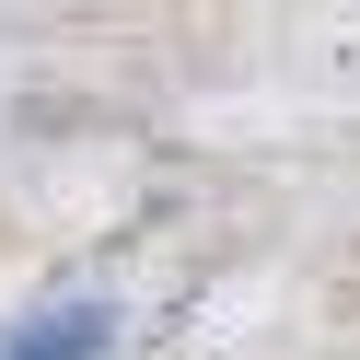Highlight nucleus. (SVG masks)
<instances>
[{
  "mask_svg": "<svg viewBox=\"0 0 360 360\" xmlns=\"http://www.w3.org/2000/svg\"><path fill=\"white\" fill-rule=\"evenodd\" d=\"M0 360H105V302H58L24 337H0Z\"/></svg>",
  "mask_w": 360,
  "mask_h": 360,
  "instance_id": "nucleus-1",
  "label": "nucleus"
}]
</instances>
